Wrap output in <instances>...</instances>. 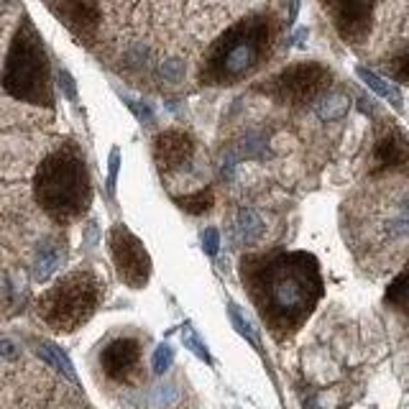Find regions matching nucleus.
I'll use <instances>...</instances> for the list:
<instances>
[{
    "label": "nucleus",
    "mask_w": 409,
    "mask_h": 409,
    "mask_svg": "<svg viewBox=\"0 0 409 409\" xmlns=\"http://www.w3.org/2000/svg\"><path fill=\"white\" fill-rule=\"evenodd\" d=\"M64 261V246L54 238H46V241L39 243L34 256V266H31V274H34V282H46L51 276L57 274V269L62 266Z\"/></svg>",
    "instance_id": "ddd939ff"
},
{
    "label": "nucleus",
    "mask_w": 409,
    "mask_h": 409,
    "mask_svg": "<svg viewBox=\"0 0 409 409\" xmlns=\"http://www.w3.org/2000/svg\"><path fill=\"white\" fill-rule=\"evenodd\" d=\"M110 256L116 264L118 279L131 289H143L151 279V256L143 241L125 226H113L108 233Z\"/></svg>",
    "instance_id": "0eeeda50"
},
{
    "label": "nucleus",
    "mask_w": 409,
    "mask_h": 409,
    "mask_svg": "<svg viewBox=\"0 0 409 409\" xmlns=\"http://www.w3.org/2000/svg\"><path fill=\"white\" fill-rule=\"evenodd\" d=\"M105 284L92 269H75L46 289L39 300V318L54 333H75L98 312Z\"/></svg>",
    "instance_id": "39448f33"
},
{
    "label": "nucleus",
    "mask_w": 409,
    "mask_h": 409,
    "mask_svg": "<svg viewBox=\"0 0 409 409\" xmlns=\"http://www.w3.org/2000/svg\"><path fill=\"white\" fill-rule=\"evenodd\" d=\"M182 343H184V348H190V351H192L200 361H205V363H212L210 348L200 340V335L194 333V327H192V325H184V327H182Z\"/></svg>",
    "instance_id": "4be33fe9"
},
{
    "label": "nucleus",
    "mask_w": 409,
    "mask_h": 409,
    "mask_svg": "<svg viewBox=\"0 0 409 409\" xmlns=\"http://www.w3.org/2000/svg\"><path fill=\"white\" fill-rule=\"evenodd\" d=\"M174 363V348L169 345V343H161L156 345V351H154V358H151V368H154V374L164 376L172 368Z\"/></svg>",
    "instance_id": "5701e85b"
},
{
    "label": "nucleus",
    "mask_w": 409,
    "mask_h": 409,
    "mask_svg": "<svg viewBox=\"0 0 409 409\" xmlns=\"http://www.w3.org/2000/svg\"><path fill=\"white\" fill-rule=\"evenodd\" d=\"M202 251L208 253L210 259H215L217 256V251H220V233H217V228L202 230Z\"/></svg>",
    "instance_id": "a878e982"
},
{
    "label": "nucleus",
    "mask_w": 409,
    "mask_h": 409,
    "mask_svg": "<svg viewBox=\"0 0 409 409\" xmlns=\"http://www.w3.org/2000/svg\"><path fill=\"white\" fill-rule=\"evenodd\" d=\"M374 169L376 172L409 169V141L401 131L389 128L384 136H379V141L374 146Z\"/></svg>",
    "instance_id": "f8f14e48"
},
{
    "label": "nucleus",
    "mask_w": 409,
    "mask_h": 409,
    "mask_svg": "<svg viewBox=\"0 0 409 409\" xmlns=\"http://www.w3.org/2000/svg\"><path fill=\"white\" fill-rule=\"evenodd\" d=\"M36 356L44 361V363H49L57 374H62L64 379H69L72 384H77V374H75V366H72V361L69 356L62 348H59L57 343H49V340H42L36 345Z\"/></svg>",
    "instance_id": "4468645a"
},
{
    "label": "nucleus",
    "mask_w": 409,
    "mask_h": 409,
    "mask_svg": "<svg viewBox=\"0 0 409 409\" xmlns=\"http://www.w3.org/2000/svg\"><path fill=\"white\" fill-rule=\"evenodd\" d=\"M289 3V10H287V24L292 26L294 21H297V16H300V0H287Z\"/></svg>",
    "instance_id": "7c9ffc66"
},
{
    "label": "nucleus",
    "mask_w": 409,
    "mask_h": 409,
    "mask_svg": "<svg viewBox=\"0 0 409 409\" xmlns=\"http://www.w3.org/2000/svg\"><path fill=\"white\" fill-rule=\"evenodd\" d=\"M34 194L39 208L59 226H69L87 212L92 184L84 156L77 146L67 143L44 156L34 176Z\"/></svg>",
    "instance_id": "f03ea898"
},
{
    "label": "nucleus",
    "mask_w": 409,
    "mask_h": 409,
    "mask_svg": "<svg viewBox=\"0 0 409 409\" xmlns=\"http://www.w3.org/2000/svg\"><path fill=\"white\" fill-rule=\"evenodd\" d=\"M57 82H59V90H62V95H64L67 100L75 102L77 100V84H75V80H72V75H69L67 69H59V72H57Z\"/></svg>",
    "instance_id": "bb28decb"
},
{
    "label": "nucleus",
    "mask_w": 409,
    "mask_h": 409,
    "mask_svg": "<svg viewBox=\"0 0 409 409\" xmlns=\"http://www.w3.org/2000/svg\"><path fill=\"white\" fill-rule=\"evenodd\" d=\"M351 110V98L345 92H327L322 95L318 102H315V113H318L320 120H340V118L348 116Z\"/></svg>",
    "instance_id": "f3484780"
},
{
    "label": "nucleus",
    "mask_w": 409,
    "mask_h": 409,
    "mask_svg": "<svg viewBox=\"0 0 409 409\" xmlns=\"http://www.w3.org/2000/svg\"><path fill=\"white\" fill-rule=\"evenodd\" d=\"M176 399H179V389L167 381V384H159L151 392L149 404H151V409H169V407H174Z\"/></svg>",
    "instance_id": "412c9836"
},
{
    "label": "nucleus",
    "mask_w": 409,
    "mask_h": 409,
    "mask_svg": "<svg viewBox=\"0 0 409 409\" xmlns=\"http://www.w3.org/2000/svg\"><path fill=\"white\" fill-rule=\"evenodd\" d=\"M46 6L80 42H92V36L98 34L100 26L98 0H46Z\"/></svg>",
    "instance_id": "1a4fd4ad"
},
{
    "label": "nucleus",
    "mask_w": 409,
    "mask_h": 409,
    "mask_svg": "<svg viewBox=\"0 0 409 409\" xmlns=\"http://www.w3.org/2000/svg\"><path fill=\"white\" fill-rule=\"evenodd\" d=\"M0 351H3V358H6V361H13L18 356L16 343L10 340V338H3V340H0Z\"/></svg>",
    "instance_id": "c85d7f7f"
},
{
    "label": "nucleus",
    "mask_w": 409,
    "mask_h": 409,
    "mask_svg": "<svg viewBox=\"0 0 409 409\" xmlns=\"http://www.w3.org/2000/svg\"><path fill=\"white\" fill-rule=\"evenodd\" d=\"M161 77L172 84L182 82V77H184V62L182 59H167V62L161 64Z\"/></svg>",
    "instance_id": "b1692460"
},
{
    "label": "nucleus",
    "mask_w": 409,
    "mask_h": 409,
    "mask_svg": "<svg viewBox=\"0 0 409 409\" xmlns=\"http://www.w3.org/2000/svg\"><path fill=\"white\" fill-rule=\"evenodd\" d=\"M123 102L134 110V116L138 118L141 123H151V120H154V113H151V108L146 102H136V100H131V98H123Z\"/></svg>",
    "instance_id": "cd10ccee"
},
{
    "label": "nucleus",
    "mask_w": 409,
    "mask_h": 409,
    "mask_svg": "<svg viewBox=\"0 0 409 409\" xmlns=\"http://www.w3.org/2000/svg\"><path fill=\"white\" fill-rule=\"evenodd\" d=\"M172 200H174L176 208H182L184 212H190V215H202V212H208V210L215 205V192H212L210 187H205V190H197V192L174 194Z\"/></svg>",
    "instance_id": "6ab92c4d"
},
{
    "label": "nucleus",
    "mask_w": 409,
    "mask_h": 409,
    "mask_svg": "<svg viewBox=\"0 0 409 409\" xmlns=\"http://www.w3.org/2000/svg\"><path fill=\"white\" fill-rule=\"evenodd\" d=\"M322 3L330 10L335 28L345 42H361L366 36L374 0H322Z\"/></svg>",
    "instance_id": "9d476101"
},
{
    "label": "nucleus",
    "mask_w": 409,
    "mask_h": 409,
    "mask_svg": "<svg viewBox=\"0 0 409 409\" xmlns=\"http://www.w3.org/2000/svg\"><path fill=\"white\" fill-rule=\"evenodd\" d=\"M141 340L123 335L110 340L100 353V366L110 381L116 384H134L141 374Z\"/></svg>",
    "instance_id": "6e6552de"
},
{
    "label": "nucleus",
    "mask_w": 409,
    "mask_h": 409,
    "mask_svg": "<svg viewBox=\"0 0 409 409\" xmlns=\"http://www.w3.org/2000/svg\"><path fill=\"white\" fill-rule=\"evenodd\" d=\"M394 72L401 77V80H409V51L404 54V57L397 62V67H394Z\"/></svg>",
    "instance_id": "c756f323"
},
{
    "label": "nucleus",
    "mask_w": 409,
    "mask_h": 409,
    "mask_svg": "<svg viewBox=\"0 0 409 409\" xmlns=\"http://www.w3.org/2000/svg\"><path fill=\"white\" fill-rule=\"evenodd\" d=\"M194 159V141L184 131H164L154 138V161L161 174L182 172Z\"/></svg>",
    "instance_id": "9b49d317"
},
{
    "label": "nucleus",
    "mask_w": 409,
    "mask_h": 409,
    "mask_svg": "<svg viewBox=\"0 0 409 409\" xmlns=\"http://www.w3.org/2000/svg\"><path fill=\"white\" fill-rule=\"evenodd\" d=\"M384 300H386L389 307H394L397 312H401L404 320L409 322V264L404 266V271L394 279L392 284H389Z\"/></svg>",
    "instance_id": "a211bd4d"
},
{
    "label": "nucleus",
    "mask_w": 409,
    "mask_h": 409,
    "mask_svg": "<svg viewBox=\"0 0 409 409\" xmlns=\"http://www.w3.org/2000/svg\"><path fill=\"white\" fill-rule=\"evenodd\" d=\"M228 318H230V322H233L235 333L241 335L243 340H248L253 348H261V340H259V333H256V327H253V322H251L246 315H243V309L235 305V302H228Z\"/></svg>",
    "instance_id": "aec40b11"
},
{
    "label": "nucleus",
    "mask_w": 409,
    "mask_h": 409,
    "mask_svg": "<svg viewBox=\"0 0 409 409\" xmlns=\"http://www.w3.org/2000/svg\"><path fill=\"white\" fill-rule=\"evenodd\" d=\"M274 42V24L264 13L243 18L220 36L202 64V82L233 84L259 67Z\"/></svg>",
    "instance_id": "7ed1b4c3"
},
{
    "label": "nucleus",
    "mask_w": 409,
    "mask_h": 409,
    "mask_svg": "<svg viewBox=\"0 0 409 409\" xmlns=\"http://www.w3.org/2000/svg\"><path fill=\"white\" fill-rule=\"evenodd\" d=\"M327 84H330V69L307 62V64H292L284 72H279L274 80L264 84V92L284 105H307L318 100Z\"/></svg>",
    "instance_id": "423d86ee"
},
{
    "label": "nucleus",
    "mask_w": 409,
    "mask_h": 409,
    "mask_svg": "<svg viewBox=\"0 0 409 409\" xmlns=\"http://www.w3.org/2000/svg\"><path fill=\"white\" fill-rule=\"evenodd\" d=\"M3 87L16 100L42 105V108L54 105L49 59L44 51V42L39 39L34 24L28 18H24L18 34L10 42L6 69H3Z\"/></svg>",
    "instance_id": "20e7f679"
},
{
    "label": "nucleus",
    "mask_w": 409,
    "mask_h": 409,
    "mask_svg": "<svg viewBox=\"0 0 409 409\" xmlns=\"http://www.w3.org/2000/svg\"><path fill=\"white\" fill-rule=\"evenodd\" d=\"M241 279L259 318L276 338L300 330L322 300L325 284L318 259L307 251H266L241 261Z\"/></svg>",
    "instance_id": "f257e3e1"
},
{
    "label": "nucleus",
    "mask_w": 409,
    "mask_h": 409,
    "mask_svg": "<svg viewBox=\"0 0 409 409\" xmlns=\"http://www.w3.org/2000/svg\"><path fill=\"white\" fill-rule=\"evenodd\" d=\"M118 172H120V151L113 149L108 159V194H116V184H118Z\"/></svg>",
    "instance_id": "393cba45"
},
{
    "label": "nucleus",
    "mask_w": 409,
    "mask_h": 409,
    "mask_svg": "<svg viewBox=\"0 0 409 409\" xmlns=\"http://www.w3.org/2000/svg\"><path fill=\"white\" fill-rule=\"evenodd\" d=\"M235 233H238V241L243 246H256L264 235V220L256 210L251 208H241L238 210V217H235Z\"/></svg>",
    "instance_id": "2eb2a0df"
},
{
    "label": "nucleus",
    "mask_w": 409,
    "mask_h": 409,
    "mask_svg": "<svg viewBox=\"0 0 409 409\" xmlns=\"http://www.w3.org/2000/svg\"><path fill=\"white\" fill-rule=\"evenodd\" d=\"M356 75H358L361 82L366 84L368 90L374 92V95H379V98L389 100L397 110L404 105V100H401V92H399V87H397V84L386 82L384 77H379L376 72H371V69H366V67H356Z\"/></svg>",
    "instance_id": "dca6fc26"
},
{
    "label": "nucleus",
    "mask_w": 409,
    "mask_h": 409,
    "mask_svg": "<svg viewBox=\"0 0 409 409\" xmlns=\"http://www.w3.org/2000/svg\"><path fill=\"white\" fill-rule=\"evenodd\" d=\"M307 39H309V28H297V31H294V36H292V44H294V46H305V44H307Z\"/></svg>",
    "instance_id": "2f4dec72"
}]
</instances>
